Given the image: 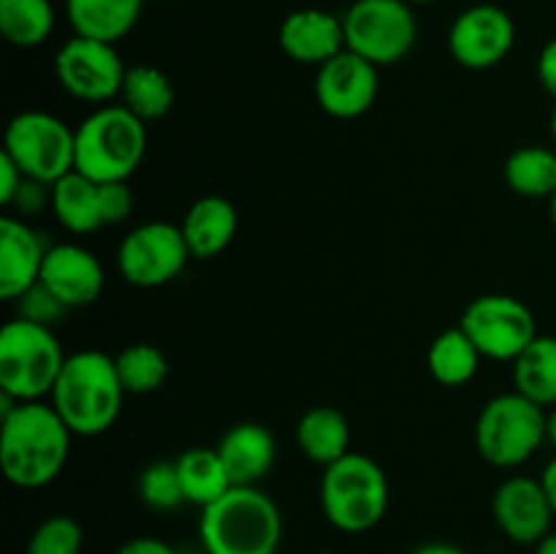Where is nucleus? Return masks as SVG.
<instances>
[{
    "label": "nucleus",
    "instance_id": "obj_37",
    "mask_svg": "<svg viewBox=\"0 0 556 554\" xmlns=\"http://www.w3.org/2000/svg\"><path fill=\"white\" fill-rule=\"evenodd\" d=\"M538 81L548 96L556 98V38H552L538 54Z\"/></svg>",
    "mask_w": 556,
    "mask_h": 554
},
{
    "label": "nucleus",
    "instance_id": "obj_10",
    "mask_svg": "<svg viewBox=\"0 0 556 554\" xmlns=\"http://www.w3.org/2000/svg\"><path fill=\"white\" fill-rule=\"evenodd\" d=\"M459 326L476 342L481 356L494 362H516V356L538 337L532 310L508 293H486L472 299Z\"/></svg>",
    "mask_w": 556,
    "mask_h": 554
},
{
    "label": "nucleus",
    "instance_id": "obj_43",
    "mask_svg": "<svg viewBox=\"0 0 556 554\" xmlns=\"http://www.w3.org/2000/svg\"><path fill=\"white\" fill-rule=\"evenodd\" d=\"M552 136H554V144H556V106H554V112H552Z\"/></svg>",
    "mask_w": 556,
    "mask_h": 554
},
{
    "label": "nucleus",
    "instance_id": "obj_28",
    "mask_svg": "<svg viewBox=\"0 0 556 554\" xmlns=\"http://www.w3.org/2000/svg\"><path fill=\"white\" fill-rule=\"evenodd\" d=\"M505 182L527 199H552L556 193V150L530 144L510 152L505 161Z\"/></svg>",
    "mask_w": 556,
    "mask_h": 554
},
{
    "label": "nucleus",
    "instance_id": "obj_23",
    "mask_svg": "<svg viewBox=\"0 0 556 554\" xmlns=\"http://www.w3.org/2000/svg\"><path fill=\"white\" fill-rule=\"evenodd\" d=\"M52 212L71 234H92L103 228L101 182L79 172H68L52 185Z\"/></svg>",
    "mask_w": 556,
    "mask_h": 554
},
{
    "label": "nucleus",
    "instance_id": "obj_30",
    "mask_svg": "<svg viewBox=\"0 0 556 554\" xmlns=\"http://www.w3.org/2000/svg\"><path fill=\"white\" fill-rule=\"evenodd\" d=\"M114 364H117L125 394H152L168 378L166 356H163L161 348L150 345V342H136V345L123 348L114 356Z\"/></svg>",
    "mask_w": 556,
    "mask_h": 554
},
{
    "label": "nucleus",
    "instance_id": "obj_45",
    "mask_svg": "<svg viewBox=\"0 0 556 554\" xmlns=\"http://www.w3.org/2000/svg\"><path fill=\"white\" fill-rule=\"evenodd\" d=\"M407 3H438V0H407Z\"/></svg>",
    "mask_w": 556,
    "mask_h": 554
},
{
    "label": "nucleus",
    "instance_id": "obj_44",
    "mask_svg": "<svg viewBox=\"0 0 556 554\" xmlns=\"http://www.w3.org/2000/svg\"><path fill=\"white\" fill-rule=\"evenodd\" d=\"M548 201H552V221H554V226H556V193Z\"/></svg>",
    "mask_w": 556,
    "mask_h": 554
},
{
    "label": "nucleus",
    "instance_id": "obj_17",
    "mask_svg": "<svg viewBox=\"0 0 556 554\" xmlns=\"http://www.w3.org/2000/svg\"><path fill=\"white\" fill-rule=\"evenodd\" d=\"M47 250L41 234L22 217L5 215L0 221V297L5 302H16L41 280Z\"/></svg>",
    "mask_w": 556,
    "mask_h": 554
},
{
    "label": "nucleus",
    "instance_id": "obj_36",
    "mask_svg": "<svg viewBox=\"0 0 556 554\" xmlns=\"http://www.w3.org/2000/svg\"><path fill=\"white\" fill-rule=\"evenodd\" d=\"M22 182H25V174H22V168L16 166V163L11 161L5 152H0V204L9 206Z\"/></svg>",
    "mask_w": 556,
    "mask_h": 554
},
{
    "label": "nucleus",
    "instance_id": "obj_38",
    "mask_svg": "<svg viewBox=\"0 0 556 554\" xmlns=\"http://www.w3.org/2000/svg\"><path fill=\"white\" fill-rule=\"evenodd\" d=\"M117 554H179V549H174L172 543L161 541V538L141 536V538H130V541H125L123 546L117 549Z\"/></svg>",
    "mask_w": 556,
    "mask_h": 554
},
{
    "label": "nucleus",
    "instance_id": "obj_4",
    "mask_svg": "<svg viewBox=\"0 0 556 554\" xmlns=\"http://www.w3.org/2000/svg\"><path fill=\"white\" fill-rule=\"evenodd\" d=\"M74 130V172L92 182H128L144 161L147 123L123 103H103Z\"/></svg>",
    "mask_w": 556,
    "mask_h": 554
},
{
    "label": "nucleus",
    "instance_id": "obj_9",
    "mask_svg": "<svg viewBox=\"0 0 556 554\" xmlns=\"http://www.w3.org/2000/svg\"><path fill=\"white\" fill-rule=\"evenodd\" d=\"M345 47L372 65H394L410 54L418 22L407 0H356L342 16Z\"/></svg>",
    "mask_w": 556,
    "mask_h": 554
},
{
    "label": "nucleus",
    "instance_id": "obj_32",
    "mask_svg": "<svg viewBox=\"0 0 556 554\" xmlns=\"http://www.w3.org/2000/svg\"><path fill=\"white\" fill-rule=\"evenodd\" d=\"M85 543L81 525L71 516H49L33 530L25 554H79Z\"/></svg>",
    "mask_w": 556,
    "mask_h": 554
},
{
    "label": "nucleus",
    "instance_id": "obj_27",
    "mask_svg": "<svg viewBox=\"0 0 556 554\" xmlns=\"http://www.w3.org/2000/svg\"><path fill=\"white\" fill-rule=\"evenodd\" d=\"M123 106H128L144 123L163 119L174 106V85L155 65H130L123 81Z\"/></svg>",
    "mask_w": 556,
    "mask_h": 554
},
{
    "label": "nucleus",
    "instance_id": "obj_41",
    "mask_svg": "<svg viewBox=\"0 0 556 554\" xmlns=\"http://www.w3.org/2000/svg\"><path fill=\"white\" fill-rule=\"evenodd\" d=\"M535 554H556V532H548L543 541L535 543Z\"/></svg>",
    "mask_w": 556,
    "mask_h": 554
},
{
    "label": "nucleus",
    "instance_id": "obj_19",
    "mask_svg": "<svg viewBox=\"0 0 556 554\" xmlns=\"http://www.w3.org/2000/svg\"><path fill=\"white\" fill-rule=\"evenodd\" d=\"M217 454H220L233 487H258L261 478L275 465L277 445L264 424L242 421L226 429L217 443Z\"/></svg>",
    "mask_w": 556,
    "mask_h": 554
},
{
    "label": "nucleus",
    "instance_id": "obj_12",
    "mask_svg": "<svg viewBox=\"0 0 556 554\" xmlns=\"http://www.w3.org/2000/svg\"><path fill=\"white\" fill-rule=\"evenodd\" d=\"M128 68L114 43L74 36L54 54V76L76 101L109 103L123 92Z\"/></svg>",
    "mask_w": 556,
    "mask_h": 554
},
{
    "label": "nucleus",
    "instance_id": "obj_33",
    "mask_svg": "<svg viewBox=\"0 0 556 554\" xmlns=\"http://www.w3.org/2000/svg\"><path fill=\"white\" fill-rule=\"evenodd\" d=\"M16 310H20V315H16V318H25V320H33V324L49 326V329H52V326L58 324L65 313H68V307H65V304L60 302V299L54 297V293L49 291L41 280H38L36 286L27 288V291L16 299Z\"/></svg>",
    "mask_w": 556,
    "mask_h": 554
},
{
    "label": "nucleus",
    "instance_id": "obj_13",
    "mask_svg": "<svg viewBox=\"0 0 556 554\" xmlns=\"http://www.w3.org/2000/svg\"><path fill=\"white\" fill-rule=\"evenodd\" d=\"M516 41V25L500 5L478 3L462 11L448 30V52L459 65L486 71L503 63Z\"/></svg>",
    "mask_w": 556,
    "mask_h": 554
},
{
    "label": "nucleus",
    "instance_id": "obj_39",
    "mask_svg": "<svg viewBox=\"0 0 556 554\" xmlns=\"http://www.w3.org/2000/svg\"><path fill=\"white\" fill-rule=\"evenodd\" d=\"M541 483H543V492H546L548 503H552V511H554V516H556V456H554L552 462H548L546 467H543Z\"/></svg>",
    "mask_w": 556,
    "mask_h": 554
},
{
    "label": "nucleus",
    "instance_id": "obj_11",
    "mask_svg": "<svg viewBox=\"0 0 556 554\" xmlns=\"http://www.w3.org/2000/svg\"><path fill=\"white\" fill-rule=\"evenodd\" d=\"M193 259L182 226L166 221L141 223L125 234L117 248V269L136 288H157L172 282Z\"/></svg>",
    "mask_w": 556,
    "mask_h": 554
},
{
    "label": "nucleus",
    "instance_id": "obj_5",
    "mask_svg": "<svg viewBox=\"0 0 556 554\" xmlns=\"http://www.w3.org/2000/svg\"><path fill=\"white\" fill-rule=\"evenodd\" d=\"M389 478L367 454L348 451L342 459L324 467L320 508L329 525L340 532L362 536L378 527L389 511Z\"/></svg>",
    "mask_w": 556,
    "mask_h": 554
},
{
    "label": "nucleus",
    "instance_id": "obj_21",
    "mask_svg": "<svg viewBox=\"0 0 556 554\" xmlns=\"http://www.w3.org/2000/svg\"><path fill=\"white\" fill-rule=\"evenodd\" d=\"M144 0H65L74 36L117 43L128 36L141 16Z\"/></svg>",
    "mask_w": 556,
    "mask_h": 554
},
{
    "label": "nucleus",
    "instance_id": "obj_40",
    "mask_svg": "<svg viewBox=\"0 0 556 554\" xmlns=\"http://www.w3.org/2000/svg\"><path fill=\"white\" fill-rule=\"evenodd\" d=\"M410 554H467L465 549H459L456 543H448V541H429V543H421V546L413 549Z\"/></svg>",
    "mask_w": 556,
    "mask_h": 554
},
{
    "label": "nucleus",
    "instance_id": "obj_15",
    "mask_svg": "<svg viewBox=\"0 0 556 554\" xmlns=\"http://www.w3.org/2000/svg\"><path fill=\"white\" fill-rule=\"evenodd\" d=\"M492 516L500 530L514 543L535 546L552 532L554 511L543 492L541 478L510 476L492 498Z\"/></svg>",
    "mask_w": 556,
    "mask_h": 554
},
{
    "label": "nucleus",
    "instance_id": "obj_8",
    "mask_svg": "<svg viewBox=\"0 0 556 554\" xmlns=\"http://www.w3.org/2000/svg\"><path fill=\"white\" fill-rule=\"evenodd\" d=\"M3 152L22 168L25 177L54 185L74 172L76 130L49 112H20L5 125Z\"/></svg>",
    "mask_w": 556,
    "mask_h": 554
},
{
    "label": "nucleus",
    "instance_id": "obj_47",
    "mask_svg": "<svg viewBox=\"0 0 556 554\" xmlns=\"http://www.w3.org/2000/svg\"><path fill=\"white\" fill-rule=\"evenodd\" d=\"M353 3H356V0H353Z\"/></svg>",
    "mask_w": 556,
    "mask_h": 554
},
{
    "label": "nucleus",
    "instance_id": "obj_3",
    "mask_svg": "<svg viewBox=\"0 0 556 554\" xmlns=\"http://www.w3.org/2000/svg\"><path fill=\"white\" fill-rule=\"evenodd\" d=\"M199 536L206 554H277L282 514L258 487H231L201 508Z\"/></svg>",
    "mask_w": 556,
    "mask_h": 554
},
{
    "label": "nucleus",
    "instance_id": "obj_42",
    "mask_svg": "<svg viewBox=\"0 0 556 554\" xmlns=\"http://www.w3.org/2000/svg\"><path fill=\"white\" fill-rule=\"evenodd\" d=\"M546 443H552V449L556 451V405L552 413H546Z\"/></svg>",
    "mask_w": 556,
    "mask_h": 554
},
{
    "label": "nucleus",
    "instance_id": "obj_20",
    "mask_svg": "<svg viewBox=\"0 0 556 554\" xmlns=\"http://www.w3.org/2000/svg\"><path fill=\"white\" fill-rule=\"evenodd\" d=\"M179 226H182L190 255L206 261L220 255L233 242L239 228V212L223 196H204L185 212V221Z\"/></svg>",
    "mask_w": 556,
    "mask_h": 554
},
{
    "label": "nucleus",
    "instance_id": "obj_22",
    "mask_svg": "<svg viewBox=\"0 0 556 554\" xmlns=\"http://www.w3.org/2000/svg\"><path fill=\"white\" fill-rule=\"evenodd\" d=\"M296 445L307 459L329 467L351 451V424L345 413L329 405H315L299 418Z\"/></svg>",
    "mask_w": 556,
    "mask_h": 554
},
{
    "label": "nucleus",
    "instance_id": "obj_7",
    "mask_svg": "<svg viewBox=\"0 0 556 554\" xmlns=\"http://www.w3.org/2000/svg\"><path fill=\"white\" fill-rule=\"evenodd\" d=\"M546 443V411L519 391L497 394L476 421L478 454L494 467L525 465Z\"/></svg>",
    "mask_w": 556,
    "mask_h": 554
},
{
    "label": "nucleus",
    "instance_id": "obj_26",
    "mask_svg": "<svg viewBox=\"0 0 556 554\" xmlns=\"http://www.w3.org/2000/svg\"><path fill=\"white\" fill-rule=\"evenodd\" d=\"M481 358L483 356L476 348V342L467 337L462 326H456V329H448L434 337L427 353V367L438 383L465 386L476 378Z\"/></svg>",
    "mask_w": 556,
    "mask_h": 554
},
{
    "label": "nucleus",
    "instance_id": "obj_1",
    "mask_svg": "<svg viewBox=\"0 0 556 554\" xmlns=\"http://www.w3.org/2000/svg\"><path fill=\"white\" fill-rule=\"evenodd\" d=\"M74 432L52 402H16L0 416V467L16 489L49 487L63 473Z\"/></svg>",
    "mask_w": 556,
    "mask_h": 554
},
{
    "label": "nucleus",
    "instance_id": "obj_34",
    "mask_svg": "<svg viewBox=\"0 0 556 554\" xmlns=\"http://www.w3.org/2000/svg\"><path fill=\"white\" fill-rule=\"evenodd\" d=\"M43 206H52V185L41 182V179L25 177V182L20 185L16 196L11 199L9 210L16 212L14 217H22V221H25V217L38 215Z\"/></svg>",
    "mask_w": 556,
    "mask_h": 554
},
{
    "label": "nucleus",
    "instance_id": "obj_14",
    "mask_svg": "<svg viewBox=\"0 0 556 554\" xmlns=\"http://www.w3.org/2000/svg\"><path fill=\"white\" fill-rule=\"evenodd\" d=\"M378 65L362 54L342 49L315 74V101L326 114L337 119L362 117L378 98Z\"/></svg>",
    "mask_w": 556,
    "mask_h": 554
},
{
    "label": "nucleus",
    "instance_id": "obj_24",
    "mask_svg": "<svg viewBox=\"0 0 556 554\" xmlns=\"http://www.w3.org/2000/svg\"><path fill=\"white\" fill-rule=\"evenodd\" d=\"M174 465H177L185 500L190 505H199V508H206V505L215 503L217 498H223L233 487L217 449H204V445L188 449L177 456Z\"/></svg>",
    "mask_w": 556,
    "mask_h": 554
},
{
    "label": "nucleus",
    "instance_id": "obj_18",
    "mask_svg": "<svg viewBox=\"0 0 556 554\" xmlns=\"http://www.w3.org/2000/svg\"><path fill=\"white\" fill-rule=\"evenodd\" d=\"M280 47L296 63L324 65L348 49L342 16L324 9L291 11L280 25Z\"/></svg>",
    "mask_w": 556,
    "mask_h": 554
},
{
    "label": "nucleus",
    "instance_id": "obj_35",
    "mask_svg": "<svg viewBox=\"0 0 556 554\" xmlns=\"http://www.w3.org/2000/svg\"><path fill=\"white\" fill-rule=\"evenodd\" d=\"M101 210L106 226L128 221L134 212V193H130L128 182H101Z\"/></svg>",
    "mask_w": 556,
    "mask_h": 554
},
{
    "label": "nucleus",
    "instance_id": "obj_2",
    "mask_svg": "<svg viewBox=\"0 0 556 554\" xmlns=\"http://www.w3.org/2000/svg\"><path fill=\"white\" fill-rule=\"evenodd\" d=\"M125 389L117 364L103 351H76L65 358L49 402L81 438L109 432L123 411Z\"/></svg>",
    "mask_w": 556,
    "mask_h": 554
},
{
    "label": "nucleus",
    "instance_id": "obj_6",
    "mask_svg": "<svg viewBox=\"0 0 556 554\" xmlns=\"http://www.w3.org/2000/svg\"><path fill=\"white\" fill-rule=\"evenodd\" d=\"M65 353L49 326L14 318L0 329V391L16 402L52 394Z\"/></svg>",
    "mask_w": 556,
    "mask_h": 554
},
{
    "label": "nucleus",
    "instance_id": "obj_31",
    "mask_svg": "<svg viewBox=\"0 0 556 554\" xmlns=\"http://www.w3.org/2000/svg\"><path fill=\"white\" fill-rule=\"evenodd\" d=\"M139 498L141 503L155 511H174L185 505L182 483H179L177 465L174 462H152L139 476Z\"/></svg>",
    "mask_w": 556,
    "mask_h": 554
},
{
    "label": "nucleus",
    "instance_id": "obj_25",
    "mask_svg": "<svg viewBox=\"0 0 556 554\" xmlns=\"http://www.w3.org/2000/svg\"><path fill=\"white\" fill-rule=\"evenodd\" d=\"M514 364V391L541 407L556 405V337L538 335Z\"/></svg>",
    "mask_w": 556,
    "mask_h": 554
},
{
    "label": "nucleus",
    "instance_id": "obj_29",
    "mask_svg": "<svg viewBox=\"0 0 556 554\" xmlns=\"http://www.w3.org/2000/svg\"><path fill=\"white\" fill-rule=\"evenodd\" d=\"M0 30L20 49L41 47L54 30L52 0H0Z\"/></svg>",
    "mask_w": 556,
    "mask_h": 554
},
{
    "label": "nucleus",
    "instance_id": "obj_46",
    "mask_svg": "<svg viewBox=\"0 0 556 554\" xmlns=\"http://www.w3.org/2000/svg\"><path fill=\"white\" fill-rule=\"evenodd\" d=\"M313 554H337V552H313Z\"/></svg>",
    "mask_w": 556,
    "mask_h": 554
},
{
    "label": "nucleus",
    "instance_id": "obj_16",
    "mask_svg": "<svg viewBox=\"0 0 556 554\" xmlns=\"http://www.w3.org/2000/svg\"><path fill=\"white\" fill-rule=\"evenodd\" d=\"M41 282L68 310L87 307L96 302L106 286V275L92 250L81 244L63 242L47 250L41 269Z\"/></svg>",
    "mask_w": 556,
    "mask_h": 554
}]
</instances>
